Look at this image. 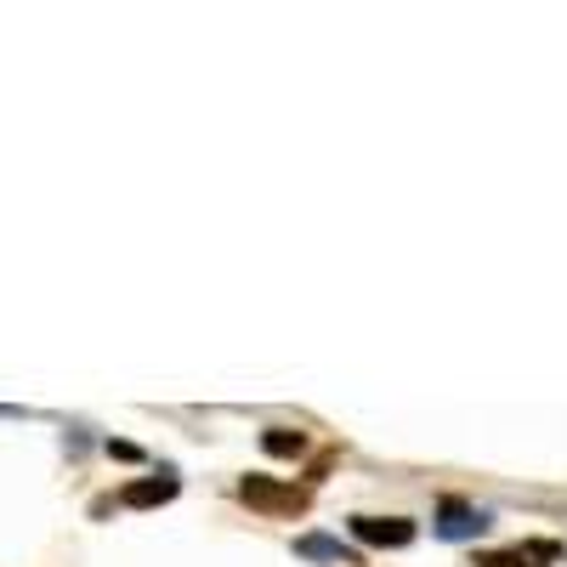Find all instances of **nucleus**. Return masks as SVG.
I'll use <instances>...</instances> for the list:
<instances>
[{
    "label": "nucleus",
    "mask_w": 567,
    "mask_h": 567,
    "mask_svg": "<svg viewBox=\"0 0 567 567\" xmlns=\"http://www.w3.org/2000/svg\"><path fill=\"white\" fill-rule=\"evenodd\" d=\"M239 499H245L250 511H267V516H301V511H307V488L272 483V477H245V483H239Z\"/></svg>",
    "instance_id": "nucleus-1"
},
{
    "label": "nucleus",
    "mask_w": 567,
    "mask_h": 567,
    "mask_svg": "<svg viewBox=\"0 0 567 567\" xmlns=\"http://www.w3.org/2000/svg\"><path fill=\"white\" fill-rule=\"evenodd\" d=\"M494 523V516L488 511H477V505H465V499H437V534L443 539H477L483 528Z\"/></svg>",
    "instance_id": "nucleus-2"
},
{
    "label": "nucleus",
    "mask_w": 567,
    "mask_h": 567,
    "mask_svg": "<svg viewBox=\"0 0 567 567\" xmlns=\"http://www.w3.org/2000/svg\"><path fill=\"white\" fill-rule=\"evenodd\" d=\"M352 534L363 545H381V550L414 545V523H409V516H352Z\"/></svg>",
    "instance_id": "nucleus-3"
},
{
    "label": "nucleus",
    "mask_w": 567,
    "mask_h": 567,
    "mask_svg": "<svg viewBox=\"0 0 567 567\" xmlns=\"http://www.w3.org/2000/svg\"><path fill=\"white\" fill-rule=\"evenodd\" d=\"M165 499H176V471H159V477L125 483V494H120V505H131V511H148V505H165Z\"/></svg>",
    "instance_id": "nucleus-4"
},
{
    "label": "nucleus",
    "mask_w": 567,
    "mask_h": 567,
    "mask_svg": "<svg viewBox=\"0 0 567 567\" xmlns=\"http://www.w3.org/2000/svg\"><path fill=\"white\" fill-rule=\"evenodd\" d=\"M296 550L301 556H312V561H341V567H352L358 556L341 545V539H323V534H307V539H296Z\"/></svg>",
    "instance_id": "nucleus-5"
},
{
    "label": "nucleus",
    "mask_w": 567,
    "mask_h": 567,
    "mask_svg": "<svg viewBox=\"0 0 567 567\" xmlns=\"http://www.w3.org/2000/svg\"><path fill=\"white\" fill-rule=\"evenodd\" d=\"M534 556H556V545H528V550H488V556H477V567H528Z\"/></svg>",
    "instance_id": "nucleus-6"
},
{
    "label": "nucleus",
    "mask_w": 567,
    "mask_h": 567,
    "mask_svg": "<svg viewBox=\"0 0 567 567\" xmlns=\"http://www.w3.org/2000/svg\"><path fill=\"white\" fill-rule=\"evenodd\" d=\"M261 449H267V454H278V460H290V454H301V449H307V437H301V432H284V425H272V432L261 437Z\"/></svg>",
    "instance_id": "nucleus-7"
},
{
    "label": "nucleus",
    "mask_w": 567,
    "mask_h": 567,
    "mask_svg": "<svg viewBox=\"0 0 567 567\" xmlns=\"http://www.w3.org/2000/svg\"><path fill=\"white\" fill-rule=\"evenodd\" d=\"M109 454H114V460H142V449H136V443H109Z\"/></svg>",
    "instance_id": "nucleus-8"
}]
</instances>
